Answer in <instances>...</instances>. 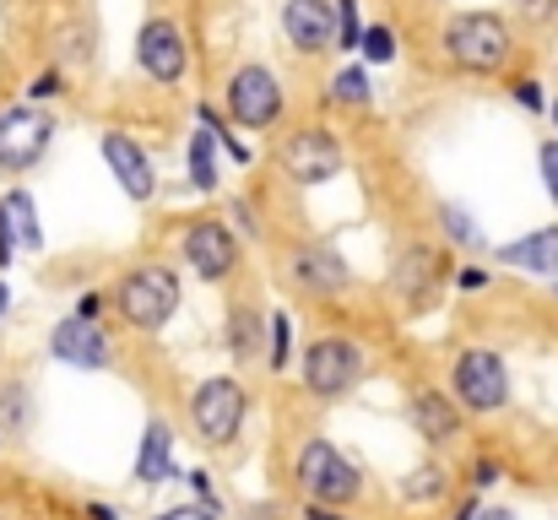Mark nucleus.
Instances as JSON below:
<instances>
[{
    "mask_svg": "<svg viewBox=\"0 0 558 520\" xmlns=\"http://www.w3.org/2000/svg\"><path fill=\"white\" fill-rule=\"evenodd\" d=\"M445 55L472 76H499L515 55V33L499 11H461L445 22Z\"/></svg>",
    "mask_w": 558,
    "mask_h": 520,
    "instance_id": "f257e3e1",
    "label": "nucleus"
},
{
    "mask_svg": "<svg viewBox=\"0 0 558 520\" xmlns=\"http://www.w3.org/2000/svg\"><path fill=\"white\" fill-rule=\"evenodd\" d=\"M293 483L304 488V499L310 505H353L359 494H364V472L331 445V439H320V434H310L299 450H293Z\"/></svg>",
    "mask_w": 558,
    "mask_h": 520,
    "instance_id": "f03ea898",
    "label": "nucleus"
},
{
    "mask_svg": "<svg viewBox=\"0 0 558 520\" xmlns=\"http://www.w3.org/2000/svg\"><path fill=\"white\" fill-rule=\"evenodd\" d=\"M114 310L136 331H163L174 321V310H180V277L169 266H136V271L120 277Z\"/></svg>",
    "mask_w": 558,
    "mask_h": 520,
    "instance_id": "7ed1b4c3",
    "label": "nucleus"
},
{
    "mask_svg": "<svg viewBox=\"0 0 558 520\" xmlns=\"http://www.w3.org/2000/svg\"><path fill=\"white\" fill-rule=\"evenodd\" d=\"M450 396L461 401V412H505L510 407V368L494 347H466L450 368Z\"/></svg>",
    "mask_w": 558,
    "mask_h": 520,
    "instance_id": "20e7f679",
    "label": "nucleus"
},
{
    "mask_svg": "<svg viewBox=\"0 0 558 520\" xmlns=\"http://www.w3.org/2000/svg\"><path fill=\"white\" fill-rule=\"evenodd\" d=\"M244 412H250V396L233 374H211L190 396V423L206 445H233L239 428H244Z\"/></svg>",
    "mask_w": 558,
    "mask_h": 520,
    "instance_id": "39448f33",
    "label": "nucleus"
},
{
    "mask_svg": "<svg viewBox=\"0 0 558 520\" xmlns=\"http://www.w3.org/2000/svg\"><path fill=\"white\" fill-rule=\"evenodd\" d=\"M304 385L320 396V401H337V396H348L359 379H364V347L353 342V337H315V342L304 347Z\"/></svg>",
    "mask_w": 558,
    "mask_h": 520,
    "instance_id": "423d86ee",
    "label": "nucleus"
},
{
    "mask_svg": "<svg viewBox=\"0 0 558 520\" xmlns=\"http://www.w3.org/2000/svg\"><path fill=\"white\" fill-rule=\"evenodd\" d=\"M282 104L288 98H282V82H277L271 65H239L228 76V114H233V125L271 131L282 120Z\"/></svg>",
    "mask_w": 558,
    "mask_h": 520,
    "instance_id": "0eeeda50",
    "label": "nucleus"
},
{
    "mask_svg": "<svg viewBox=\"0 0 558 520\" xmlns=\"http://www.w3.org/2000/svg\"><path fill=\"white\" fill-rule=\"evenodd\" d=\"M49 136H54L49 114H38V109H27V104L0 109V169H11V173L33 169V164L49 153Z\"/></svg>",
    "mask_w": 558,
    "mask_h": 520,
    "instance_id": "6e6552de",
    "label": "nucleus"
},
{
    "mask_svg": "<svg viewBox=\"0 0 558 520\" xmlns=\"http://www.w3.org/2000/svg\"><path fill=\"white\" fill-rule=\"evenodd\" d=\"M136 65H142L153 82L174 87V82L185 76V65H190V49H185L180 22H169V16L142 22V33H136Z\"/></svg>",
    "mask_w": 558,
    "mask_h": 520,
    "instance_id": "1a4fd4ad",
    "label": "nucleus"
},
{
    "mask_svg": "<svg viewBox=\"0 0 558 520\" xmlns=\"http://www.w3.org/2000/svg\"><path fill=\"white\" fill-rule=\"evenodd\" d=\"M282 173L293 179V184H326V179H337L342 173V142L331 136V131H293L288 136V147H282Z\"/></svg>",
    "mask_w": 558,
    "mask_h": 520,
    "instance_id": "9d476101",
    "label": "nucleus"
},
{
    "mask_svg": "<svg viewBox=\"0 0 558 520\" xmlns=\"http://www.w3.org/2000/svg\"><path fill=\"white\" fill-rule=\"evenodd\" d=\"M185 266L201 277V282L233 277V266H239V239L228 233V222H211V217L190 222L185 228Z\"/></svg>",
    "mask_w": 558,
    "mask_h": 520,
    "instance_id": "9b49d317",
    "label": "nucleus"
},
{
    "mask_svg": "<svg viewBox=\"0 0 558 520\" xmlns=\"http://www.w3.org/2000/svg\"><path fill=\"white\" fill-rule=\"evenodd\" d=\"M282 33L293 49L304 55H320V49H337L342 27H337V0H288L282 5Z\"/></svg>",
    "mask_w": 558,
    "mask_h": 520,
    "instance_id": "f8f14e48",
    "label": "nucleus"
},
{
    "mask_svg": "<svg viewBox=\"0 0 558 520\" xmlns=\"http://www.w3.org/2000/svg\"><path fill=\"white\" fill-rule=\"evenodd\" d=\"M49 358H60V363H71V368H109V363H114V347L104 337V321L71 315V321H60V326L49 331Z\"/></svg>",
    "mask_w": 558,
    "mask_h": 520,
    "instance_id": "ddd939ff",
    "label": "nucleus"
},
{
    "mask_svg": "<svg viewBox=\"0 0 558 520\" xmlns=\"http://www.w3.org/2000/svg\"><path fill=\"white\" fill-rule=\"evenodd\" d=\"M407 412H412V428L428 439V445H450L461 439V401L450 390H434V385H412L407 390Z\"/></svg>",
    "mask_w": 558,
    "mask_h": 520,
    "instance_id": "4468645a",
    "label": "nucleus"
},
{
    "mask_svg": "<svg viewBox=\"0 0 558 520\" xmlns=\"http://www.w3.org/2000/svg\"><path fill=\"white\" fill-rule=\"evenodd\" d=\"M445 277H450V261H445L439 250H428V244H412V250L396 261V277H390V282H396V293H401L412 310H423Z\"/></svg>",
    "mask_w": 558,
    "mask_h": 520,
    "instance_id": "2eb2a0df",
    "label": "nucleus"
},
{
    "mask_svg": "<svg viewBox=\"0 0 558 520\" xmlns=\"http://www.w3.org/2000/svg\"><path fill=\"white\" fill-rule=\"evenodd\" d=\"M104 158H109V173L120 179V190H125L131 201H153V190H158V169H153V158H147L131 136L109 131V136H104Z\"/></svg>",
    "mask_w": 558,
    "mask_h": 520,
    "instance_id": "dca6fc26",
    "label": "nucleus"
},
{
    "mask_svg": "<svg viewBox=\"0 0 558 520\" xmlns=\"http://www.w3.org/2000/svg\"><path fill=\"white\" fill-rule=\"evenodd\" d=\"M293 282L304 293H342L353 282V271L331 244H304V250H293Z\"/></svg>",
    "mask_w": 558,
    "mask_h": 520,
    "instance_id": "f3484780",
    "label": "nucleus"
},
{
    "mask_svg": "<svg viewBox=\"0 0 558 520\" xmlns=\"http://www.w3.org/2000/svg\"><path fill=\"white\" fill-rule=\"evenodd\" d=\"M180 477V467H174V428L163 423V418H153L147 423V434H142V450H136V483H174Z\"/></svg>",
    "mask_w": 558,
    "mask_h": 520,
    "instance_id": "a211bd4d",
    "label": "nucleus"
},
{
    "mask_svg": "<svg viewBox=\"0 0 558 520\" xmlns=\"http://www.w3.org/2000/svg\"><path fill=\"white\" fill-rule=\"evenodd\" d=\"M499 261L515 266V271H532V277H558V222L526 233V239H515V244H505Z\"/></svg>",
    "mask_w": 558,
    "mask_h": 520,
    "instance_id": "6ab92c4d",
    "label": "nucleus"
},
{
    "mask_svg": "<svg viewBox=\"0 0 558 520\" xmlns=\"http://www.w3.org/2000/svg\"><path fill=\"white\" fill-rule=\"evenodd\" d=\"M450 494V472L439 467V461H423L407 483H401V499L407 505H434V499H445Z\"/></svg>",
    "mask_w": 558,
    "mask_h": 520,
    "instance_id": "aec40b11",
    "label": "nucleus"
},
{
    "mask_svg": "<svg viewBox=\"0 0 558 520\" xmlns=\"http://www.w3.org/2000/svg\"><path fill=\"white\" fill-rule=\"evenodd\" d=\"M0 201H5V211H11V228H16L22 250H38V244H44V228H38L33 195H27V190H11V195H0Z\"/></svg>",
    "mask_w": 558,
    "mask_h": 520,
    "instance_id": "412c9836",
    "label": "nucleus"
},
{
    "mask_svg": "<svg viewBox=\"0 0 558 520\" xmlns=\"http://www.w3.org/2000/svg\"><path fill=\"white\" fill-rule=\"evenodd\" d=\"M331 98H337L342 109H364V104L374 98L369 71H364V65H342V71H337V82H331Z\"/></svg>",
    "mask_w": 558,
    "mask_h": 520,
    "instance_id": "4be33fe9",
    "label": "nucleus"
},
{
    "mask_svg": "<svg viewBox=\"0 0 558 520\" xmlns=\"http://www.w3.org/2000/svg\"><path fill=\"white\" fill-rule=\"evenodd\" d=\"M27 423H33L27 385H0V434H27Z\"/></svg>",
    "mask_w": 558,
    "mask_h": 520,
    "instance_id": "5701e85b",
    "label": "nucleus"
},
{
    "mask_svg": "<svg viewBox=\"0 0 558 520\" xmlns=\"http://www.w3.org/2000/svg\"><path fill=\"white\" fill-rule=\"evenodd\" d=\"M439 228H445V239H450V244H466V250H477V244H483V233H477L472 211H466V206H456V201H439Z\"/></svg>",
    "mask_w": 558,
    "mask_h": 520,
    "instance_id": "b1692460",
    "label": "nucleus"
},
{
    "mask_svg": "<svg viewBox=\"0 0 558 520\" xmlns=\"http://www.w3.org/2000/svg\"><path fill=\"white\" fill-rule=\"evenodd\" d=\"M211 142H217L211 131H195V136H190V184H195V190H211V184H217V158H211Z\"/></svg>",
    "mask_w": 558,
    "mask_h": 520,
    "instance_id": "393cba45",
    "label": "nucleus"
},
{
    "mask_svg": "<svg viewBox=\"0 0 558 520\" xmlns=\"http://www.w3.org/2000/svg\"><path fill=\"white\" fill-rule=\"evenodd\" d=\"M228 347H233V358H239V363H250V358L260 352V321L239 310V315L228 321Z\"/></svg>",
    "mask_w": 558,
    "mask_h": 520,
    "instance_id": "a878e982",
    "label": "nucleus"
},
{
    "mask_svg": "<svg viewBox=\"0 0 558 520\" xmlns=\"http://www.w3.org/2000/svg\"><path fill=\"white\" fill-rule=\"evenodd\" d=\"M337 27H342L337 49H359V44H364L369 27H359V0H337Z\"/></svg>",
    "mask_w": 558,
    "mask_h": 520,
    "instance_id": "bb28decb",
    "label": "nucleus"
},
{
    "mask_svg": "<svg viewBox=\"0 0 558 520\" xmlns=\"http://www.w3.org/2000/svg\"><path fill=\"white\" fill-rule=\"evenodd\" d=\"M293 321L288 315H271V368H282L288 363V352H293Z\"/></svg>",
    "mask_w": 558,
    "mask_h": 520,
    "instance_id": "cd10ccee",
    "label": "nucleus"
},
{
    "mask_svg": "<svg viewBox=\"0 0 558 520\" xmlns=\"http://www.w3.org/2000/svg\"><path fill=\"white\" fill-rule=\"evenodd\" d=\"M359 49H364V60H390L396 55V38H390V27H369Z\"/></svg>",
    "mask_w": 558,
    "mask_h": 520,
    "instance_id": "c85d7f7f",
    "label": "nucleus"
},
{
    "mask_svg": "<svg viewBox=\"0 0 558 520\" xmlns=\"http://www.w3.org/2000/svg\"><path fill=\"white\" fill-rule=\"evenodd\" d=\"M515 104H521V109H532V114H543V109H548L543 82H537V76H521V82H515Z\"/></svg>",
    "mask_w": 558,
    "mask_h": 520,
    "instance_id": "c756f323",
    "label": "nucleus"
},
{
    "mask_svg": "<svg viewBox=\"0 0 558 520\" xmlns=\"http://www.w3.org/2000/svg\"><path fill=\"white\" fill-rule=\"evenodd\" d=\"M16 250H22V239H16L11 211H5V201H0V266H11V261H16Z\"/></svg>",
    "mask_w": 558,
    "mask_h": 520,
    "instance_id": "7c9ffc66",
    "label": "nucleus"
},
{
    "mask_svg": "<svg viewBox=\"0 0 558 520\" xmlns=\"http://www.w3.org/2000/svg\"><path fill=\"white\" fill-rule=\"evenodd\" d=\"M537 164H543V179H548V195H554V206H558V142H543Z\"/></svg>",
    "mask_w": 558,
    "mask_h": 520,
    "instance_id": "2f4dec72",
    "label": "nucleus"
},
{
    "mask_svg": "<svg viewBox=\"0 0 558 520\" xmlns=\"http://www.w3.org/2000/svg\"><path fill=\"white\" fill-rule=\"evenodd\" d=\"M153 520H217L211 505H174V510H158Z\"/></svg>",
    "mask_w": 558,
    "mask_h": 520,
    "instance_id": "473e14b6",
    "label": "nucleus"
},
{
    "mask_svg": "<svg viewBox=\"0 0 558 520\" xmlns=\"http://www.w3.org/2000/svg\"><path fill=\"white\" fill-rule=\"evenodd\" d=\"M109 304H114V299H104V293H82V299H76V315H82V321H104Z\"/></svg>",
    "mask_w": 558,
    "mask_h": 520,
    "instance_id": "72a5a7b5",
    "label": "nucleus"
},
{
    "mask_svg": "<svg viewBox=\"0 0 558 520\" xmlns=\"http://www.w3.org/2000/svg\"><path fill=\"white\" fill-rule=\"evenodd\" d=\"M27 93H33V98H54V93H65V82H60V71H44Z\"/></svg>",
    "mask_w": 558,
    "mask_h": 520,
    "instance_id": "f704fd0d",
    "label": "nucleus"
},
{
    "mask_svg": "<svg viewBox=\"0 0 558 520\" xmlns=\"http://www.w3.org/2000/svg\"><path fill=\"white\" fill-rule=\"evenodd\" d=\"M456 288L477 293V288H488V271H483V266H461V271H456Z\"/></svg>",
    "mask_w": 558,
    "mask_h": 520,
    "instance_id": "c9c22d12",
    "label": "nucleus"
},
{
    "mask_svg": "<svg viewBox=\"0 0 558 520\" xmlns=\"http://www.w3.org/2000/svg\"><path fill=\"white\" fill-rule=\"evenodd\" d=\"M488 483H499V461H477L472 467V488H488Z\"/></svg>",
    "mask_w": 558,
    "mask_h": 520,
    "instance_id": "e433bc0d",
    "label": "nucleus"
},
{
    "mask_svg": "<svg viewBox=\"0 0 558 520\" xmlns=\"http://www.w3.org/2000/svg\"><path fill=\"white\" fill-rule=\"evenodd\" d=\"M515 5H521V11L532 16V22H543V16L554 11V0H515Z\"/></svg>",
    "mask_w": 558,
    "mask_h": 520,
    "instance_id": "4c0bfd02",
    "label": "nucleus"
},
{
    "mask_svg": "<svg viewBox=\"0 0 558 520\" xmlns=\"http://www.w3.org/2000/svg\"><path fill=\"white\" fill-rule=\"evenodd\" d=\"M304 520H348V516H337L331 505H310V499H304Z\"/></svg>",
    "mask_w": 558,
    "mask_h": 520,
    "instance_id": "58836bf2",
    "label": "nucleus"
},
{
    "mask_svg": "<svg viewBox=\"0 0 558 520\" xmlns=\"http://www.w3.org/2000/svg\"><path fill=\"white\" fill-rule=\"evenodd\" d=\"M233 217H239V228H255V211H250V201H233Z\"/></svg>",
    "mask_w": 558,
    "mask_h": 520,
    "instance_id": "ea45409f",
    "label": "nucleus"
},
{
    "mask_svg": "<svg viewBox=\"0 0 558 520\" xmlns=\"http://www.w3.org/2000/svg\"><path fill=\"white\" fill-rule=\"evenodd\" d=\"M190 488H195V494L211 505V483H206V472H190Z\"/></svg>",
    "mask_w": 558,
    "mask_h": 520,
    "instance_id": "a19ab883",
    "label": "nucleus"
},
{
    "mask_svg": "<svg viewBox=\"0 0 558 520\" xmlns=\"http://www.w3.org/2000/svg\"><path fill=\"white\" fill-rule=\"evenodd\" d=\"M477 516H483V505H477V499H466V505L456 510V520H477Z\"/></svg>",
    "mask_w": 558,
    "mask_h": 520,
    "instance_id": "79ce46f5",
    "label": "nucleus"
},
{
    "mask_svg": "<svg viewBox=\"0 0 558 520\" xmlns=\"http://www.w3.org/2000/svg\"><path fill=\"white\" fill-rule=\"evenodd\" d=\"M87 520H120V516H114L109 505H87Z\"/></svg>",
    "mask_w": 558,
    "mask_h": 520,
    "instance_id": "37998d69",
    "label": "nucleus"
},
{
    "mask_svg": "<svg viewBox=\"0 0 558 520\" xmlns=\"http://www.w3.org/2000/svg\"><path fill=\"white\" fill-rule=\"evenodd\" d=\"M5 310H11V288L0 282V321H5Z\"/></svg>",
    "mask_w": 558,
    "mask_h": 520,
    "instance_id": "c03bdc74",
    "label": "nucleus"
},
{
    "mask_svg": "<svg viewBox=\"0 0 558 520\" xmlns=\"http://www.w3.org/2000/svg\"><path fill=\"white\" fill-rule=\"evenodd\" d=\"M477 520H515V516H510V510H483Z\"/></svg>",
    "mask_w": 558,
    "mask_h": 520,
    "instance_id": "a18cd8bd",
    "label": "nucleus"
},
{
    "mask_svg": "<svg viewBox=\"0 0 558 520\" xmlns=\"http://www.w3.org/2000/svg\"><path fill=\"white\" fill-rule=\"evenodd\" d=\"M554 125H558V98H554Z\"/></svg>",
    "mask_w": 558,
    "mask_h": 520,
    "instance_id": "49530a36",
    "label": "nucleus"
}]
</instances>
